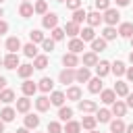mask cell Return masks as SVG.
Here are the masks:
<instances>
[{"mask_svg":"<svg viewBox=\"0 0 133 133\" xmlns=\"http://www.w3.org/2000/svg\"><path fill=\"white\" fill-rule=\"evenodd\" d=\"M102 21H104L106 25H112V27H114V25L121 21V15H118V10H116V8H106V10H104Z\"/></svg>","mask_w":133,"mask_h":133,"instance_id":"obj_1","label":"cell"},{"mask_svg":"<svg viewBox=\"0 0 133 133\" xmlns=\"http://www.w3.org/2000/svg\"><path fill=\"white\" fill-rule=\"evenodd\" d=\"M58 81L62 83V85H69V83H73L75 81V69H62L60 71V75H58Z\"/></svg>","mask_w":133,"mask_h":133,"instance_id":"obj_2","label":"cell"},{"mask_svg":"<svg viewBox=\"0 0 133 133\" xmlns=\"http://www.w3.org/2000/svg\"><path fill=\"white\" fill-rule=\"evenodd\" d=\"M42 25H44L46 29H54V27L58 25V15H56V12H46L44 19H42Z\"/></svg>","mask_w":133,"mask_h":133,"instance_id":"obj_3","label":"cell"},{"mask_svg":"<svg viewBox=\"0 0 133 133\" xmlns=\"http://www.w3.org/2000/svg\"><path fill=\"white\" fill-rule=\"evenodd\" d=\"M83 50H85V42H83L81 37H71V42H69V52L79 54V52H83Z\"/></svg>","mask_w":133,"mask_h":133,"instance_id":"obj_4","label":"cell"},{"mask_svg":"<svg viewBox=\"0 0 133 133\" xmlns=\"http://www.w3.org/2000/svg\"><path fill=\"white\" fill-rule=\"evenodd\" d=\"M2 64H4V69H17V66H19V54L8 52V54L2 58Z\"/></svg>","mask_w":133,"mask_h":133,"instance_id":"obj_5","label":"cell"},{"mask_svg":"<svg viewBox=\"0 0 133 133\" xmlns=\"http://www.w3.org/2000/svg\"><path fill=\"white\" fill-rule=\"evenodd\" d=\"M79 110H81L83 114H91V112L98 110V104H96L94 100H79Z\"/></svg>","mask_w":133,"mask_h":133,"instance_id":"obj_6","label":"cell"},{"mask_svg":"<svg viewBox=\"0 0 133 133\" xmlns=\"http://www.w3.org/2000/svg\"><path fill=\"white\" fill-rule=\"evenodd\" d=\"M89 79H91V73H89L87 66H81V69L75 71V81H79V83H87Z\"/></svg>","mask_w":133,"mask_h":133,"instance_id":"obj_7","label":"cell"},{"mask_svg":"<svg viewBox=\"0 0 133 133\" xmlns=\"http://www.w3.org/2000/svg\"><path fill=\"white\" fill-rule=\"evenodd\" d=\"M110 112L114 114V116H125V112H127V104L125 102H121V100H114L112 102V108H110Z\"/></svg>","mask_w":133,"mask_h":133,"instance_id":"obj_8","label":"cell"},{"mask_svg":"<svg viewBox=\"0 0 133 133\" xmlns=\"http://www.w3.org/2000/svg\"><path fill=\"white\" fill-rule=\"evenodd\" d=\"M110 73V62L108 60H98V64H96V75L102 79V77H106Z\"/></svg>","mask_w":133,"mask_h":133,"instance_id":"obj_9","label":"cell"},{"mask_svg":"<svg viewBox=\"0 0 133 133\" xmlns=\"http://www.w3.org/2000/svg\"><path fill=\"white\" fill-rule=\"evenodd\" d=\"M62 64H64V66H69V69H75V66L79 64V58H77V54H73V52H66V54L62 56Z\"/></svg>","mask_w":133,"mask_h":133,"instance_id":"obj_10","label":"cell"},{"mask_svg":"<svg viewBox=\"0 0 133 133\" xmlns=\"http://www.w3.org/2000/svg\"><path fill=\"white\" fill-rule=\"evenodd\" d=\"M29 108H31V100H29L27 96H23V98H19V100H17V112L27 114V112H29Z\"/></svg>","mask_w":133,"mask_h":133,"instance_id":"obj_11","label":"cell"},{"mask_svg":"<svg viewBox=\"0 0 133 133\" xmlns=\"http://www.w3.org/2000/svg\"><path fill=\"white\" fill-rule=\"evenodd\" d=\"M21 48H23V46H21V39H19V37L12 35V37L6 39V50H8V52H15V54H17Z\"/></svg>","mask_w":133,"mask_h":133,"instance_id":"obj_12","label":"cell"},{"mask_svg":"<svg viewBox=\"0 0 133 133\" xmlns=\"http://www.w3.org/2000/svg\"><path fill=\"white\" fill-rule=\"evenodd\" d=\"M52 87H54V81H52L50 77H42V79H39V83H37V89H39V91H44V94L52 91Z\"/></svg>","mask_w":133,"mask_h":133,"instance_id":"obj_13","label":"cell"},{"mask_svg":"<svg viewBox=\"0 0 133 133\" xmlns=\"http://www.w3.org/2000/svg\"><path fill=\"white\" fill-rule=\"evenodd\" d=\"M87 89L91 91V94H100L104 87H102V79L100 77H94V79H89L87 81Z\"/></svg>","mask_w":133,"mask_h":133,"instance_id":"obj_14","label":"cell"},{"mask_svg":"<svg viewBox=\"0 0 133 133\" xmlns=\"http://www.w3.org/2000/svg\"><path fill=\"white\" fill-rule=\"evenodd\" d=\"M21 89H23V94L29 98V96H33V94L37 91V83H33V81L25 79V81H23V85H21Z\"/></svg>","mask_w":133,"mask_h":133,"instance_id":"obj_15","label":"cell"},{"mask_svg":"<svg viewBox=\"0 0 133 133\" xmlns=\"http://www.w3.org/2000/svg\"><path fill=\"white\" fill-rule=\"evenodd\" d=\"M116 33L121 37H131L133 35V23H121L118 29H116Z\"/></svg>","mask_w":133,"mask_h":133,"instance_id":"obj_16","label":"cell"},{"mask_svg":"<svg viewBox=\"0 0 133 133\" xmlns=\"http://www.w3.org/2000/svg\"><path fill=\"white\" fill-rule=\"evenodd\" d=\"M19 15H21L23 19H29V17L33 15V4H31V2H21V6H19Z\"/></svg>","mask_w":133,"mask_h":133,"instance_id":"obj_17","label":"cell"},{"mask_svg":"<svg viewBox=\"0 0 133 133\" xmlns=\"http://www.w3.org/2000/svg\"><path fill=\"white\" fill-rule=\"evenodd\" d=\"M87 23H89V27H98L100 23H102V15H100V10H94V12H87V19H85Z\"/></svg>","mask_w":133,"mask_h":133,"instance_id":"obj_18","label":"cell"},{"mask_svg":"<svg viewBox=\"0 0 133 133\" xmlns=\"http://www.w3.org/2000/svg\"><path fill=\"white\" fill-rule=\"evenodd\" d=\"M79 31H81V29H79V25H77L75 21H69V23L64 25V33H66L69 37H77Z\"/></svg>","mask_w":133,"mask_h":133,"instance_id":"obj_19","label":"cell"},{"mask_svg":"<svg viewBox=\"0 0 133 133\" xmlns=\"http://www.w3.org/2000/svg\"><path fill=\"white\" fill-rule=\"evenodd\" d=\"M104 50H106V39L104 37H94L91 39V52L98 54V52H104Z\"/></svg>","mask_w":133,"mask_h":133,"instance_id":"obj_20","label":"cell"},{"mask_svg":"<svg viewBox=\"0 0 133 133\" xmlns=\"http://www.w3.org/2000/svg\"><path fill=\"white\" fill-rule=\"evenodd\" d=\"M96 64H98V54L96 52H85L83 54V66L89 69V66H96Z\"/></svg>","mask_w":133,"mask_h":133,"instance_id":"obj_21","label":"cell"},{"mask_svg":"<svg viewBox=\"0 0 133 133\" xmlns=\"http://www.w3.org/2000/svg\"><path fill=\"white\" fill-rule=\"evenodd\" d=\"M46 66H48V56H46V54H37V56L33 58V69L44 71Z\"/></svg>","mask_w":133,"mask_h":133,"instance_id":"obj_22","label":"cell"},{"mask_svg":"<svg viewBox=\"0 0 133 133\" xmlns=\"http://www.w3.org/2000/svg\"><path fill=\"white\" fill-rule=\"evenodd\" d=\"M33 73V64H19L17 66V75L21 79H29V75Z\"/></svg>","mask_w":133,"mask_h":133,"instance_id":"obj_23","label":"cell"},{"mask_svg":"<svg viewBox=\"0 0 133 133\" xmlns=\"http://www.w3.org/2000/svg\"><path fill=\"white\" fill-rule=\"evenodd\" d=\"M64 96H66V100H73V102H79V100H81V89H79L77 85H71V87L66 89V94H64Z\"/></svg>","mask_w":133,"mask_h":133,"instance_id":"obj_24","label":"cell"},{"mask_svg":"<svg viewBox=\"0 0 133 133\" xmlns=\"http://www.w3.org/2000/svg\"><path fill=\"white\" fill-rule=\"evenodd\" d=\"M100 100H102L104 104H112V102L116 100L114 89H102V91H100Z\"/></svg>","mask_w":133,"mask_h":133,"instance_id":"obj_25","label":"cell"},{"mask_svg":"<svg viewBox=\"0 0 133 133\" xmlns=\"http://www.w3.org/2000/svg\"><path fill=\"white\" fill-rule=\"evenodd\" d=\"M15 116H17V110H15V108H10V106L2 108V112H0V118H2L4 123H10V121H15Z\"/></svg>","mask_w":133,"mask_h":133,"instance_id":"obj_26","label":"cell"},{"mask_svg":"<svg viewBox=\"0 0 133 133\" xmlns=\"http://www.w3.org/2000/svg\"><path fill=\"white\" fill-rule=\"evenodd\" d=\"M81 131V123H77V121H66V125L62 127V133H79Z\"/></svg>","mask_w":133,"mask_h":133,"instance_id":"obj_27","label":"cell"},{"mask_svg":"<svg viewBox=\"0 0 133 133\" xmlns=\"http://www.w3.org/2000/svg\"><path fill=\"white\" fill-rule=\"evenodd\" d=\"M21 50H23V54H25L27 58H35V56H37V46H35L33 42H29V44H25V46H23Z\"/></svg>","mask_w":133,"mask_h":133,"instance_id":"obj_28","label":"cell"},{"mask_svg":"<svg viewBox=\"0 0 133 133\" xmlns=\"http://www.w3.org/2000/svg\"><path fill=\"white\" fill-rule=\"evenodd\" d=\"M79 35H81V39H83V42H91V39L96 37V31H94V27H89V25H87V27H83V29L79 31Z\"/></svg>","mask_w":133,"mask_h":133,"instance_id":"obj_29","label":"cell"},{"mask_svg":"<svg viewBox=\"0 0 133 133\" xmlns=\"http://www.w3.org/2000/svg\"><path fill=\"white\" fill-rule=\"evenodd\" d=\"M110 71L116 75V77H121V75H125V71H127V66H125V62H121V60H114L112 64H110Z\"/></svg>","mask_w":133,"mask_h":133,"instance_id":"obj_30","label":"cell"},{"mask_svg":"<svg viewBox=\"0 0 133 133\" xmlns=\"http://www.w3.org/2000/svg\"><path fill=\"white\" fill-rule=\"evenodd\" d=\"M112 89H114V94H116V96H123V98H125V96L129 94V85H127L125 81H116Z\"/></svg>","mask_w":133,"mask_h":133,"instance_id":"obj_31","label":"cell"},{"mask_svg":"<svg viewBox=\"0 0 133 133\" xmlns=\"http://www.w3.org/2000/svg\"><path fill=\"white\" fill-rule=\"evenodd\" d=\"M64 100H66V96L62 91H52V96H50V104H54V106H62Z\"/></svg>","mask_w":133,"mask_h":133,"instance_id":"obj_32","label":"cell"},{"mask_svg":"<svg viewBox=\"0 0 133 133\" xmlns=\"http://www.w3.org/2000/svg\"><path fill=\"white\" fill-rule=\"evenodd\" d=\"M35 108H37L39 112H46V110L50 108V98H46V96H39V98L35 100Z\"/></svg>","mask_w":133,"mask_h":133,"instance_id":"obj_33","label":"cell"},{"mask_svg":"<svg viewBox=\"0 0 133 133\" xmlns=\"http://www.w3.org/2000/svg\"><path fill=\"white\" fill-rule=\"evenodd\" d=\"M25 127L27 129H37L39 127V116L37 114H27L25 116Z\"/></svg>","mask_w":133,"mask_h":133,"instance_id":"obj_34","label":"cell"},{"mask_svg":"<svg viewBox=\"0 0 133 133\" xmlns=\"http://www.w3.org/2000/svg\"><path fill=\"white\" fill-rule=\"evenodd\" d=\"M0 102H4V104H10V102H15V91L12 89H0Z\"/></svg>","mask_w":133,"mask_h":133,"instance_id":"obj_35","label":"cell"},{"mask_svg":"<svg viewBox=\"0 0 133 133\" xmlns=\"http://www.w3.org/2000/svg\"><path fill=\"white\" fill-rule=\"evenodd\" d=\"M58 118L60 121H71L73 118V108H69V106H60V110H58Z\"/></svg>","mask_w":133,"mask_h":133,"instance_id":"obj_36","label":"cell"},{"mask_svg":"<svg viewBox=\"0 0 133 133\" xmlns=\"http://www.w3.org/2000/svg\"><path fill=\"white\" fill-rule=\"evenodd\" d=\"M110 116H112V112H110L108 108H100L98 114H96V121H100V123H110Z\"/></svg>","mask_w":133,"mask_h":133,"instance_id":"obj_37","label":"cell"},{"mask_svg":"<svg viewBox=\"0 0 133 133\" xmlns=\"http://www.w3.org/2000/svg\"><path fill=\"white\" fill-rule=\"evenodd\" d=\"M125 123H123V118H116V121H112L110 123V133H125Z\"/></svg>","mask_w":133,"mask_h":133,"instance_id":"obj_38","label":"cell"},{"mask_svg":"<svg viewBox=\"0 0 133 133\" xmlns=\"http://www.w3.org/2000/svg\"><path fill=\"white\" fill-rule=\"evenodd\" d=\"M116 35H118V33H116V29H114L112 25H106V27L102 29V37H104L106 42H108V39H114Z\"/></svg>","mask_w":133,"mask_h":133,"instance_id":"obj_39","label":"cell"},{"mask_svg":"<svg viewBox=\"0 0 133 133\" xmlns=\"http://www.w3.org/2000/svg\"><path fill=\"white\" fill-rule=\"evenodd\" d=\"M85 19H87V12H85L83 8H77V10H73V21H75L77 25H81Z\"/></svg>","mask_w":133,"mask_h":133,"instance_id":"obj_40","label":"cell"},{"mask_svg":"<svg viewBox=\"0 0 133 133\" xmlns=\"http://www.w3.org/2000/svg\"><path fill=\"white\" fill-rule=\"evenodd\" d=\"M29 39H31L33 44H42V42H44V33H42V29H31V31H29Z\"/></svg>","mask_w":133,"mask_h":133,"instance_id":"obj_41","label":"cell"},{"mask_svg":"<svg viewBox=\"0 0 133 133\" xmlns=\"http://www.w3.org/2000/svg\"><path fill=\"white\" fill-rule=\"evenodd\" d=\"M96 116H83V121H81V127L83 129H87V131H91V129H96Z\"/></svg>","mask_w":133,"mask_h":133,"instance_id":"obj_42","label":"cell"},{"mask_svg":"<svg viewBox=\"0 0 133 133\" xmlns=\"http://www.w3.org/2000/svg\"><path fill=\"white\" fill-rule=\"evenodd\" d=\"M33 12H37V15H46V12H48V4H46V0H37V2L33 4Z\"/></svg>","mask_w":133,"mask_h":133,"instance_id":"obj_43","label":"cell"},{"mask_svg":"<svg viewBox=\"0 0 133 133\" xmlns=\"http://www.w3.org/2000/svg\"><path fill=\"white\" fill-rule=\"evenodd\" d=\"M50 35H52L54 42H60V39H64V29H60V27L56 25L54 29H50Z\"/></svg>","mask_w":133,"mask_h":133,"instance_id":"obj_44","label":"cell"},{"mask_svg":"<svg viewBox=\"0 0 133 133\" xmlns=\"http://www.w3.org/2000/svg\"><path fill=\"white\" fill-rule=\"evenodd\" d=\"M48 133H62V127L58 121H50L48 123Z\"/></svg>","mask_w":133,"mask_h":133,"instance_id":"obj_45","label":"cell"},{"mask_svg":"<svg viewBox=\"0 0 133 133\" xmlns=\"http://www.w3.org/2000/svg\"><path fill=\"white\" fill-rule=\"evenodd\" d=\"M54 46H56V42H54L52 37H50V39H48V37H44V42H42V48H44L46 52H52V50H54Z\"/></svg>","mask_w":133,"mask_h":133,"instance_id":"obj_46","label":"cell"},{"mask_svg":"<svg viewBox=\"0 0 133 133\" xmlns=\"http://www.w3.org/2000/svg\"><path fill=\"white\" fill-rule=\"evenodd\" d=\"M110 8V0H96V10H106Z\"/></svg>","mask_w":133,"mask_h":133,"instance_id":"obj_47","label":"cell"},{"mask_svg":"<svg viewBox=\"0 0 133 133\" xmlns=\"http://www.w3.org/2000/svg\"><path fill=\"white\" fill-rule=\"evenodd\" d=\"M66 8H71V10L81 8V0H66Z\"/></svg>","mask_w":133,"mask_h":133,"instance_id":"obj_48","label":"cell"},{"mask_svg":"<svg viewBox=\"0 0 133 133\" xmlns=\"http://www.w3.org/2000/svg\"><path fill=\"white\" fill-rule=\"evenodd\" d=\"M6 31H8V23H6V21H2V19H0V35H4V33H6Z\"/></svg>","mask_w":133,"mask_h":133,"instance_id":"obj_49","label":"cell"},{"mask_svg":"<svg viewBox=\"0 0 133 133\" xmlns=\"http://www.w3.org/2000/svg\"><path fill=\"white\" fill-rule=\"evenodd\" d=\"M125 98H127V102H125V104H127V108H133V94H127Z\"/></svg>","mask_w":133,"mask_h":133,"instance_id":"obj_50","label":"cell"},{"mask_svg":"<svg viewBox=\"0 0 133 133\" xmlns=\"http://www.w3.org/2000/svg\"><path fill=\"white\" fill-rule=\"evenodd\" d=\"M125 75H127V79H129V81H133V66H129V69L125 71Z\"/></svg>","mask_w":133,"mask_h":133,"instance_id":"obj_51","label":"cell"},{"mask_svg":"<svg viewBox=\"0 0 133 133\" xmlns=\"http://www.w3.org/2000/svg\"><path fill=\"white\" fill-rule=\"evenodd\" d=\"M114 2H116V6H127L131 0H114Z\"/></svg>","mask_w":133,"mask_h":133,"instance_id":"obj_52","label":"cell"},{"mask_svg":"<svg viewBox=\"0 0 133 133\" xmlns=\"http://www.w3.org/2000/svg\"><path fill=\"white\" fill-rule=\"evenodd\" d=\"M4 87H6V77L0 75V89H4Z\"/></svg>","mask_w":133,"mask_h":133,"instance_id":"obj_53","label":"cell"},{"mask_svg":"<svg viewBox=\"0 0 133 133\" xmlns=\"http://www.w3.org/2000/svg\"><path fill=\"white\" fill-rule=\"evenodd\" d=\"M15 133H29V129H27V127H21V129H17Z\"/></svg>","mask_w":133,"mask_h":133,"instance_id":"obj_54","label":"cell"},{"mask_svg":"<svg viewBox=\"0 0 133 133\" xmlns=\"http://www.w3.org/2000/svg\"><path fill=\"white\" fill-rule=\"evenodd\" d=\"M125 133H133V123H131V125H129V127L125 129Z\"/></svg>","mask_w":133,"mask_h":133,"instance_id":"obj_55","label":"cell"},{"mask_svg":"<svg viewBox=\"0 0 133 133\" xmlns=\"http://www.w3.org/2000/svg\"><path fill=\"white\" fill-rule=\"evenodd\" d=\"M0 133H4V121L0 118Z\"/></svg>","mask_w":133,"mask_h":133,"instance_id":"obj_56","label":"cell"},{"mask_svg":"<svg viewBox=\"0 0 133 133\" xmlns=\"http://www.w3.org/2000/svg\"><path fill=\"white\" fill-rule=\"evenodd\" d=\"M129 62H131V64H133V52H131V54H129Z\"/></svg>","mask_w":133,"mask_h":133,"instance_id":"obj_57","label":"cell"},{"mask_svg":"<svg viewBox=\"0 0 133 133\" xmlns=\"http://www.w3.org/2000/svg\"><path fill=\"white\" fill-rule=\"evenodd\" d=\"M129 39H131V48H133V35H131V37H129Z\"/></svg>","mask_w":133,"mask_h":133,"instance_id":"obj_58","label":"cell"},{"mask_svg":"<svg viewBox=\"0 0 133 133\" xmlns=\"http://www.w3.org/2000/svg\"><path fill=\"white\" fill-rule=\"evenodd\" d=\"M2 15H4V10H2V6H0V17H2Z\"/></svg>","mask_w":133,"mask_h":133,"instance_id":"obj_59","label":"cell"},{"mask_svg":"<svg viewBox=\"0 0 133 133\" xmlns=\"http://www.w3.org/2000/svg\"><path fill=\"white\" fill-rule=\"evenodd\" d=\"M89 133H98V131H96V129H91V131H89Z\"/></svg>","mask_w":133,"mask_h":133,"instance_id":"obj_60","label":"cell"},{"mask_svg":"<svg viewBox=\"0 0 133 133\" xmlns=\"http://www.w3.org/2000/svg\"><path fill=\"white\" fill-rule=\"evenodd\" d=\"M56 2H66V0H56Z\"/></svg>","mask_w":133,"mask_h":133,"instance_id":"obj_61","label":"cell"},{"mask_svg":"<svg viewBox=\"0 0 133 133\" xmlns=\"http://www.w3.org/2000/svg\"><path fill=\"white\" fill-rule=\"evenodd\" d=\"M0 66H4V64H2V58H0Z\"/></svg>","mask_w":133,"mask_h":133,"instance_id":"obj_62","label":"cell"},{"mask_svg":"<svg viewBox=\"0 0 133 133\" xmlns=\"http://www.w3.org/2000/svg\"><path fill=\"white\" fill-rule=\"evenodd\" d=\"M21 2H31V0H21Z\"/></svg>","mask_w":133,"mask_h":133,"instance_id":"obj_63","label":"cell"},{"mask_svg":"<svg viewBox=\"0 0 133 133\" xmlns=\"http://www.w3.org/2000/svg\"><path fill=\"white\" fill-rule=\"evenodd\" d=\"M2 2H4V0H0V4H2Z\"/></svg>","mask_w":133,"mask_h":133,"instance_id":"obj_64","label":"cell"}]
</instances>
